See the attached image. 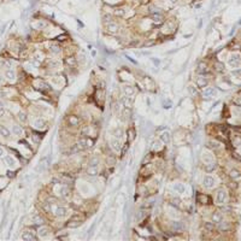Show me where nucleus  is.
Wrapping results in <instances>:
<instances>
[{"instance_id": "19", "label": "nucleus", "mask_w": 241, "mask_h": 241, "mask_svg": "<svg viewBox=\"0 0 241 241\" xmlns=\"http://www.w3.org/2000/svg\"><path fill=\"white\" fill-rule=\"evenodd\" d=\"M82 217L81 216H78V215H75L69 222H68V224H67V227H70V228H76V227H78V225H81L82 224Z\"/></svg>"}, {"instance_id": "3", "label": "nucleus", "mask_w": 241, "mask_h": 241, "mask_svg": "<svg viewBox=\"0 0 241 241\" xmlns=\"http://www.w3.org/2000/svg\"><path fill=\"white\" fill-rule=\"evenodd\" d=\"M69 212H70V211H69L68 206L59 205V204H57V205H55V207H53V210H52V214H53V216H54L55 218H59V220H62V218L68 217Z\"/></svg>"}, {"instance_id": "25", "label": "nucleus", "mask_w": 241, "mask_h": 241, "mask_svg": "<svg viewBox=\"0 0 241 241\" xmlns=\"http://www.w3.org/2000/svg\"><path fill=\"white\" fill-rule=\"evenodd\" d=\"M30 222H32L34 225H41V224H45V220L42 216H40L39 214H34L30 216Z\"/></svg>"}, {"instance_id": "36", "label": "nucleus", "mask_w": 241, "mask_h": 241, "mask_svg": "<svg viewBox=\"0 0 241 241\" xmlns=\"http://www.w3.org/2000/svg\"><path fill=\"white\" fill-rule=\"evenodd\" d=\"M50 52L54 55H58V54H60V52H62V48H60V46L57 44H52V45H50Z\"/></svg>"}, {"instance_id": "17", "label": "nucleus", "mask_w": 241, "mask_h": 241, "mask_svg": "<svg viewBox=\"0 0 241 241\" xmlns=\"http://www.w3.org/2000/svg\"><path fill=\"white\" fill-rule=\"evenodd\" d=\"M105 29L107 30V33H110V34H117L118 30H119V27H118V24L116 22L111 21V22H109V23L105 24Z\"/></svg>"}, {"instance_id": "45", "label": "nucleus", "mask_w": 241, "mask_h": 241, "mask_svg": "<svg viewBox=\"0 0 241 241\" xmlns=\"http://www.w3.org/2000/svg\"><path fill=\"white\" fill-rule=\"evenodd\" d=\"M65 64L69 65L70 68H72V67L76 64V58H74V57H69V58H67V59H65Z\"/></svg>"}, {"instance_id": "49", "label": "nucleus", "mask_w": 241, "mask_h": 241, "mask_svg": "<svg viewBox=\"0 0 241 241\" xmlns=\"http://www.w3.org/2000/svg\"><path fill=\"white\" fill-rule=\"evenodd\" d=\"M234 104L241 107V94H237V95L234 98Z\"/></svg>"}, {"instance_id": "43", "label": "nucleus", "mask_w": 241, "mask_h": 241, "mask_svg": "<svg viewBox=\"0 0 241 241\" xmlns=\"http://www.w3.org/2000/svg\"><path fill=\"white\" fill-rule=\"evenodd\" d=\"M198 201L200 203V204H208V197L206 195V194H199L198 195Z\"/></svg>"}, {"instance_id": "10", "label": "nucleus", "mask_w": 241, "mask_h": 241, "mask_svg": "<svg viewBox=\"0 0 241 241\" xmlns=\"http://www.w3.org/2000/svg\"><path fill=\"white\" fill-rule=\"evenodd\" d=\"M109 145H110V148L116 153H119L120 149H122V140H118L116 138H111L110 141H109Z\"/></svg>"}, {"instance_id": "35", "label": "nucleus", "mask_w": 241, "mask_h": 241, "mask_svg": "<svg viewBox=\"0 0 241 241\" xmlns=\"http://www.w3.org/2000/svg\"><path fill=\"white\" fill-rule=\"evenodd\" d=\"M181 204H182V200H181L180 195H178V197H174V198L170 199V205H171L172 207H175V208H180Z\"/></svg>"}, {"instance_id": "50", "label": "nucleus", "mask_w": 241, "mask_h": 241, "mask_svg": "<svg viewBox=\"0 0 241 241\" xmlns=\"http://www.w3.org/2000/svg\"><path fill=\"white\" fill-rule=\"evenodd\" d=\"M5 115H6V110L4 109V106H0V118L5 117Z\"/></svg>"}, {"instance_id": "40", "label": "nucleus", "mask_w": 241, "mask_h": 241, "mask_svg": "<svg viewBox=\"0 0 241 241\" xmlns=\"http://www.w3.org/2000/svg\"><path fill=\"white\" fill-rule=\"evenodd\" d=\"M87 174L89 176H97L99 174V168H94V166H87Z\"/></svg>"}, {"instance_id": "16", "label": "nucleus", "mask_w": 241, "mask_h": 241, "mask_svg": "<svg viewBox=\"0 0 241 241\" xmlns=\"http://www.w3.org/2000/svg\"><path fill=\"white\" fill-rule=\"evenodd\" d=\"M3 160H4L5 165H6L7 168H10V169H15V168L17 166V162H16V159H15L12 156L5 155V156L3 157Z\"/></svg>"}, {"instance_id": "31", "label": "nucleus", "mask_w": 241, "mask_h": 241, "mask_svg": "<svg viewBox=\"0 0 241 241\" xmlns=\"http://www.w3.org/2000/svg\"><path fill=\"white\" fill-rule=\"evenodd\" d=\"M17 119L19 120V122L22 123V124H25V123H28V113L25 112V111H19L18 113H17Z\"/></svg>"}, {"instance_id": "15", "label": "nucleus", "mask_w": 241, "mask_h": 241, "mask_svg": "<svg viewBox=\"0 0 241 241\" xmlns=\"http://www.w3.org/2000/svg\"><path fill=\"white\" fill-rule=\"evenodd\" d=\"M44 62H45V54H44L42 52H36V53L34 54V57H33V60H32L33 65H34V67H39V65H41Z\"/></svg>"}, {"instance_id": "54", "label": "nucleus", "mask_w": 241, "mask_h": 241, "mask_svg": "<svg viewBox=\"0 0 241 241\" xmlns=\"http://www.w3.org/2000/svg\"><path fill=\"white\" fill-rule=\"evenodd\" d=\"M0 1H1V0H0Z\"/></svg>"}, {"instance_id": "47", "label": "nucleus", "mask_w": 241, "mask_h": 241, "mask_svg": "<svg viewBox=\"0 0 241 241\" xmlns=\"http://www.w3.org/2000/svg\"><path fill=\"white\" fill-rule=\"evenodd\" d=\"M111 21H112V15L106 13V15L103 16V22H104V24H106V23H109V22H111Z\"/></svg>"}, {"instance_id": "12", "label": "nucleus", "mask_w": 241, "mask_h": 241, "mask_svg": "<svg viewBox=\"0 0 241 241\" xmlns=\"http://www.w3.org/2000/svg\"><path fill=\"white\" fill-rule=\"evenodd\" d=\"M32 126H33L34 129L42 130V129H46L47 123H46V120H45L44 118H41V117H36V118H34V119L32 120Z\"/></svg>"}, {"instance_id": "26", "label": "nucleus", "mask_w": 241, "mask_h": 241, "mask_svg": "<svg viewBox=\"0 0 241 241\" xmlns=\"http://www.w3.org/2000/svg\"><path fill=\"white\" fill-rule=\"evenodd\" d=\"M228 176L230 177V180H233V181H240L241 180V171L240 170H237V169H231L229 172H228Z\"/></svg>"}, {"instance_id": "48", "label": "nucleus", "mask_w": 241, "mask_h": 241, "mask_svg": "<svg viewBox=\"0 0 241 241\" xmlns=\"http://www.w3.org/2000/svg\"><path fill=\"white\" fill-rule=\"evenodd\" d=\"M215 69H216V71H220V72H221V71H223V70H224V65H223L222 63H220V62H218V63H216V64H215Z\"/></svg>"}, {"instance_id": "29", "label": "nucleus", "mask_w": 241, "mask_h": 241, "mask_svg": "<svg viewBox=\"0 0 241 241\" xmlns=\"http://www.w3.org/2000/svg\"><path fill=\"white\" fill-rule=\"evenodd\" d=\"M46 64H47V68H50V69H58V68H60V62H59L58 59H55V58L48 59Z\"/></svg>"}, {"instance_id": "39", "label": "nucleus", "mask_w": 241, "mask_h": 241, "mask_svg": "<svg viewBox=\"0 0 241 241\" xmlns=\"http://www.w3.org/2000/svg\"><path fill=\"white\" fill-rule=\"evenodd\" d=\"M151 148H152L153 151H160L163 148V142L160 140H155L152 142V146H151Z\"/></svg>"}, {"instance_id": "23", "label": "nucleus", "mask_w": 241, "mask_h": 241, "mask_svg": "<svg viewBox=\"0 0 241 241\" xmlns=\"http://www.w3.org/2000/svg\"><path fill=\"white\" fill-rule=\"evenodd\" d=\"M149 18H151V21H152V22H155V23H157V24H159V23H162V22L164 21V16L162 15V12H160V11L151 12Z\"/></svg>"}, {"instance_id": "51", "label": "nucleus", "mask_w": 241, "mask_h": 241, "mask_svg": "<svg viewBox=\"0 0 241 241\" xmlns=\"http://www.w3.org/2000/svg\"><path fill=\"white\" fill-rule=\"evenodd\" d=\"M4 156H5V149L0 146V158H3Z\"/></svg>"}, {"instance_id": "53", "label": "nucleus", "mask_w": 241, "mask_h": 241, "mask_svg": "<svg viewBox=\"0 0 241 241\" xmlns=\"http://www.w3.org/2000/svg\"><path fill=\"white\" fill-rule=\"evenodd\" d=\"M169 3H171V4H176V3H177V0H169Z\"/></svg>"}, {"instance_id": "24", "label": "nucleus", "mask_w": 241, "mask_h": 241, "mask_svg": "<svg viewBox=\"0 0 241 241\" xmlns=\"http://www.w3.org/2000/svg\"><path fill=\"white\" fill-rule=\"evenodd\" d=\"M11 133L17 138H22L24 135V128L21 124H13L12 129H11Z\"/></svg>"}, {"instance_id": "28", "label": "nucleus", "mask_w": 241, "mask_h": 241, "mask_svg": "<svg viewBox=\"0 0 241 241\" xmlns=\"http://www.w3.org/2000/svg\"><path fill=\"white\" fill-rule=\"evenodd\" d=\"M159 140H160L163 143H165V145L170 143V142H171V134H170V132L165 130V132L160 133V135H159Z\"/></svg>"}, {"instance_id": "32", "label": "nucleus", "mask_w": 241, "mask_h": 241, "mask_svg": "<svg viewBox=\"0 0 241 241\" xmlns=\"http://www.w3.org/2000/svg\"><path fill=\"white\" fill-rule=\"evenodd\" d=\"M0 136L1 138H4V139H10L11 138V130L10 129H7L6 127H4V126H0Z\"/></svg>"}, {"instance_id": "21", "label": "nucleus", "mask_w": 241, "mask_h": 241, "mask_svg": "<svg viewBox=\"0 0 241 241\" xmlns=\"http://www.w3.org/2000/svg\"><path fill=\"white\" fill-rule=\"evenodd\" d=\"M201 160H203L204 164H207V163H211V162H215V158H214L212 153H211L210 151L205 149V151H203V153H201Z\"/></svg>"}, {"instance_id": "46", "label": "nucleus", "mask_w": 241, "mask_h": 241, "mask_svg": "<svg viewBox=\"0 0 241 241\" xmlns=\"http://www.w3.org/2000/svg\"><path fill=\"white\" fill-rule=\"evenodd\" d=\"M204 227H205V229H206L207 231H212V230L215 229V223H214V222H205Z\"/></svg>"}, {"instance_id": "30", "label": "nucleus", "mask_w": 241, "mask_h": 241, "mask_svg": "<svg viewBox=\"0 0 241 241\" xmlns=\"http://www.w3.org/2000/svg\"><path fill=\"white\" fill-rule=\"evenodd\" d=\"M120 105H122L123 107H130L133 106V97H123L122 99H120Z\"/></svg>"}, {"instance_id": "34", "label": "nucleus", "mask_w": 241, "mask_h": 241, "mask_svg": "<svg viewBox=\"0 0 241 241\" xmlns=\"http://www.w3.org/2000/svg\"><path fill=\"white\" fill-rule=\"evenodd\" d=\"M117 164V158L115 155H107L106 156V165L107 166H115Z\"/></svg>"}, {"instance_id": "20", "label": "nucleus", "mask_w": 241, "mask_h": 241, "mask_svg": "<svg viewBox=\"0 0 241 241\" xmlns=\"http://www.w3.org/2000/svg\"><path fill=\"white\" fill-rule=\"evenodd\" d=\"M68 124L70 127H80L81 118L76 115H70V116H68Z\"/></svg>"}, {"instance_id": "18", "label": "nucleus", "mask_w": 241, "mask_h": 241, "mask_svg": "<svg viewBox=\"0 0 241 241\" xmlns=\"http://www.w3.org/2000/svg\"><path fill=\"white\" fill-rule=\"evenodd\" d=\"M195 83H197L198 88H204V87H206L208 84V78L204 74H199V76L195 80Z\"/></svg>"}, {"instance_id": "38", "label": "nucleus", "mask_w": 241, "mask_h": 241, "mask_svg": "<svg viewBox=\"0 0 241 241\" xmlns=\"http://www.w3.org/2000/svg\"><path fill=\"white\" fill-rule=\"evenodd\" d=\"M207 147L211 149H218V148H221V143L216 140H210L207 142Z\"/></svg>"}, {"instance_id": "42", "label": "nucleus", "mask_w": 241, "mask_h": 241, "mask_svg": "<svg viewBox=\"0 0 241 241\" xmlns=\"http://www.w3.org/2000/svg\"><path fill=\"white\" fill-rule=\"evenodd\" d=\"M207 70H208V69H207L206 63H204V62L199 63V65H198V72H199V74H206Z\"/></svg>"}, {"instance_id": "6", "label": "nucleus", "mask_w": 241, "mask_h": 241, "mask_svg": "<svg viewBox=\"0 0 241 241\" xmlns=\"http://www.w3.org/2000/svg\"><path fill=\"white\" fill-rule=\"evenodd\" d=\"M21 239L24 240V241H34L38 239V235H36V231L30 229V228H25L22 230V234H21Z\"/></svg>"}, {"instance_id": "37", "label": "nucleus", "mask_w": 241, "mask_h": 241, "mask_svg": "<svg viewBox=\"0 0 241 241\" xmlns=\"http://www.w3.org/2000/svg\"><path fill=\"white\" fill-rule=\"evenodd\" d=\"M127 12H128L127 7H118V9L115 10L113 13H115L116 16H118V17H124V16L127 15Z\"/></svg>"}, {"instance_id": "2", "label": "nucleus", "mask_w": 241, "mask_h": 241, "mask_svg": "<svg viewBox=\"0 0 241 241\" xmlns=\"http://www.w3.org/2000/svg\"><path fill=\"white\" fill-rule=\"evenodd\" d=\"M76 146L80 151H86V149H89L94 146V140L90 139V136H82L81 135V138L76 142Z\"/></svg>"}, {"instance_id": "14", "label": "nucleus", "mask_w": 241, "mask_h": 241, "mask_svg": "<svg viewBox=\"0 0 241 241\" xmlns=\"http://www.w3.org/2000/svg\"><path fill=\"white\" fill-rule=\"evenodd\" d=\"M122 92L126 97H134L136 94V88L133 84H124L122 87Z\"/></svg>"}, {"instance_id": "7", "label": "nucleus", "mask_w": 241, "mask_h": 241, "mask_svg": "<svg viewBox=\"0 0 241 241\" xmlns=\"http://www.w3.org/2000/svg\"><path fill=\"white\" fill-rule=\"evenodd\" d=\"M200 95H201L204 99H206V100H208V99H211V98H214V97L216 95V88H215V87H211V86L207 84L206 87L201 88Z\"/></svg>"}, {"instance_id": "11", "label": "nucleus", "mask_w": 241, "mask_h": 241, "mask_svg": "<svg viewBox=\"0 0 241 241\" xmlns=\"http://www.w3.org/2000/svg\"><path fill=\"white\" fill-rule=\"evenodd\" d=\"M171 188H172V191L177 194V195H182V194H185V192H186V185L183 183V182H181V181H176V182H174L172 183V186H171Z\"/></svg>"}, {"instance_id": "27", "label": "nucleus", "mask_w": 241, "mask_h": 241, "mask_svg": "<svg viewBox=\"0 0 241 241\" xmlns=\"http://www.w3.org/2000/svg\"><path fill=\"white\" fill-rule=\"evenodd\" d=\"M123 136H124V129L122 127H116L112 130V138H116L118 140H122Z\"/></svg>"}, {"instance_id": "5", "label": "nucleus", "mask_w": 241, "mask_h": 241, "mask_svg": "<svg viewBox=\"0 0 241 241\" xmlns=\"http://www.w3.org/2000/svg\"><path fill=\"white\" fill-rule=\"evenodd\" d=\"M36 235H38L39 239H42V240L48 239L52 235V229L46 224H41V225H39V228L36 230Z\"/></svg>"}, {"instance_id": "9", "label": "nucleus", "mask_w": 241, "mask_h": 241, "mask_svg": "<svg viewBox=\"0 0 241 241\" xmlns=\"http://www.w3.org/2000/svg\"><path fill=\"white\" fill-rule=\"evenodd\" d=\"M240 64H241V57H240L237 53H233V54L228 58V65H229L231 69L239 68Z\"/></svg>"}, {"instance_id": "13", "label": "nucleus", "mask_w": 241, "mask_h": 241, "mask_svg": "<svg viewBox=\"0 0 241 241\" xmlns=\"http://www.w3.org/2000/svg\"><path fill=\"white\" fill-rule=\"evenodd\" d=\"M4 77H5L10 83H13V82L17 80V74H16L15 69H12V68L10 67V68H7V69L5 70V72H4Z\"/></svg>"}, {"instance_id": "44", "label": "nucleus", "mask_w": 241, "mask_h": 241, "mask_svg": "<svg viewBox=\"0 0 241 241\" xmlns=\"http://www.w3.org/2000/svg\"><path fill=\"white\" fill-rule=\"evenodd\" d=\"M188 92L192 94V97H195L199 92H198V87H195V86H193V84H189L188 86Z\"/></svg>"}, {"instance_id": "41", "label": "nucleus", "mask_w": 241, "mask_h": 241, "mask_svg": "<svg viewBox=\"0 0 241 241\" xmlns=\"http://www.w3.org/2000/svg\"><path fill=\"white\" fill-rule=\"evenodd\" d=\"M120 113L123 115V117L126 119H129L130 116H132V109L130 107H122V111H120Z\"/></svg>"}, {"instance_id": "52", "label": "nucleus", "mask_w": 241, "mask_h": 241, "mask_svg": "<svg viewBox=\"0 0 241 241\" xmlns=\"http://www.w3.org/2000/svg\"><path fill=\"white\" fill-rule=\"evenodd\" d=\"M3 83H4V78H3V76H0V88L3 87Z\"/></svg>"}, {"instance_id": "4", "label": "nucleus", "mask_w": 241, "mask_h": 241, "mask_svg": "<svg viewBox=\"0 0 241 241\" xmlns=\"http://www.w3.org/2000/svg\"><path fill=\"white\" fill-rule=\"evenodd\" d=\"M201 185L204 188L206 189H214L216 186H217V180L215 176L212 175H205L203 177V181H201Z\"/></svg>"}, {"instance_id": "1", "label": "nucleus", "mask_w": 241, "mask_h": 241, "mask_svg": "<svg viewBox=\"0 0 241 241\" xmlns=\"http://www.w3.org/2000/svg\"><path fill=\"white\" fill-rule=\"evenodd\" d=\"M214 199H215V204H217L220 206L225 205L227 201H228V192H227V189L222 188V187L218 188V189H216Z\"/></svg>"}, {"instance_id": "33", "label": "nucleus", "mask_w": 241, "mask_h": 241, "mask_svg": "<svg viewBox=\"0 0 241 241\" xmlns=\"http://www.w3.org/2000/svg\"><path fill=\"white\" fill-rule=\"evenodd\" d=\"M99 164H100V159L98 156H93L90 157V159L88 160V165L87 166H94V168H99Z\"/></svg>"}, {"instance_id": "8", "label": "nucleus", "mask_w": 241, "mask_h": 241, "mask_svg": "<svg viewBox=\"0 0 241 241\" xmlns=\"http://www.w3.org/2000/svg\"><path fill=\"white\" fill-rule=\"evenodd\" d=\"M57 193H58V195H59L60 198H63V199H68V198L71 195V191H70L69 186L65 185V183H62V185L58 186Z\"/></svg>"}, {"instance_id": "22", "label": "nucleus", "mask_w": 241, "mask_h": 241, "mask_svg": "<svg viewBox=\"0 0 241 241\" xmlns=\"http://www.w3.org/2000/svg\"><path fill=\"white\" fill-rule=\"evenodd\" d=\"M223 218H224V216H223V214H222V211H220V210L214 211L212 215H211V222H214L215 225L218 224Z\"/></svg>"}]
</instances>
